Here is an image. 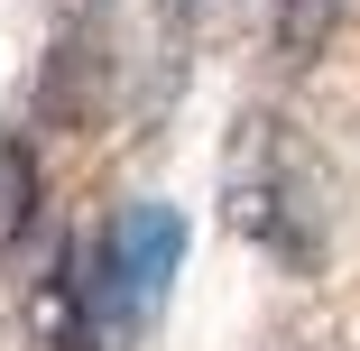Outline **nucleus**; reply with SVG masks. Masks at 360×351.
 Returning <instances> with one entry per match:
<instances>
[{"label": "nucleus", "instance_id": "4", "mask_svg": "<svg viewBox=\"0 0 360 351\" xmlns=\"http://www.w3.org/2000/svg\"><path fill=\"white\" fill-rule=\"evenodd\" d=\"M342 10H351V0H277V19H268V37H277V65H314V56L333 46Z\"/></svg>", "mask_w": 360, "mask_h": 351}, {"label": "nucleus", "instance_id": "2", "mask_svg": "<svg viewBox=\"0 0 360 351\" xmlns=\"http://www.w3.org/2000/svg\"><path fill=\"white\" fill-rule=\"evenodd\" d=\"M102 296H111V324L129 314V324H148L158 305H167V287H176V268H185V213L176 203H129V213L111 222V241H102Z\"/></svg>", "mask_w": 360, "mask_h": 351}, {"label": "nucleus", "instance_id": "3", "mask_svg": "<svg viewBox=\"0 0 360 351\" xmlns=\"http://www.w3.org/2000/svg\"><path fill=\"white\" fill-rule=\"evenodd\" d=\"M102 333H111V296L93 250H56L37 277V351H102Z\"/></svg>", "mask_w": 360, "mask_h": 351}, {"label": "nucleus", "instance_id": "1", "mask_svg": "<svg viewBox=\"0 0 360 351\" xmlns=\"http://www.w3.org/2000/svg\"><path fill=\"white\" fill-rule=\"evenodd\" d=\"M231 222L277 259V268H314L323 259V185L305 167V148L277 120H250L240 158H231Z\"/></svg>", "mask_w": 360, "mask_h": 351}]
</instances>
